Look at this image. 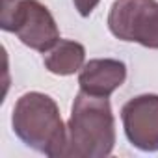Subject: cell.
I'll return each instance as SVG.
<instances>
[{"label":"cell","mask_w":158,"mask_h":158,"mask_svg":"<svg viewBox=\"0 0 158 158\" xmlns=\"http://www.w3.org/2000/svg\"><path fill=\"white\" fill-rule=\"evenodd\" d=\"M115 145V119L108 97L80 91L67 123L61 158H104Z\"/></svg>","instance_id":"6da1fadb"},{"label":"cell","mask_w":158,"mask_h":158,"mask_svg":"<svg viewBox=\"0 0 158 158\" xmlns=\"http://www.w3.org/2000/svg\"><path fill=\"white\" fill-rule=\"evenodd\" d=\"M11 125L24 145L47 156L61 158L67 141V127L52 97L39 91L24 93L15 102Z\"/></svg>","instance_id":"7a4b0ae2"},{"label":"cell","mask_w":158,"mask_h":158,"mask_svg":"<svg viewBox=\"0 0 158 158\" xmlns=\"http://www.w3.org/2000/svg\"><path fill=\"white\" fill-rule=\"evenodd\" d=\"M0 26L37 52H48L60 41L58 24L39 0H2Z\"/></svg>","instance_id":"3957f363"},{"label":"cell","mask_w":158,"mask_h":158,"mask_svg":"<svg viewBox=\"0 0 158 158\" xmlns=\"http://www.w3.org/2000/svg\"><path fill=\"white\" fill-rule=\"evenodd\" d=\"M108 28L121 41L158 48V2L115 0L108 13Z\"/></svg>","instance_id":"277c9868"},{"label":"cell","mask_w":158,"mask_h":158,"mask_svg":"<svg viewBox=\"0 0 158 158\" xmlns=\"http://www.w3.org/2000/svg\"><path fill=\"white\" fill-rule=\"evenodd\" d=\"M128 141L145 152L158 151V95L145 93L130 99L121 110Z\"/></svg>","instance_id":"5b68a950"},{"label":"cell","mask_w":158,"mask_h":158,"mask_svg":"<svg viewBox=\"0 0 158 158\" xmlns=\"http://www.w3.org/2000/svg\"><path fill=\"white\" fill-rule=\"evenodd\" d=\"M127 65L114 58H97L84 63L78 74L80 91L97 97H110L117 88L125 84Z\"/></svg>","instance_id":"8992f818"},{"label":"cell","mask_w":158,"mask_h":158,"mask_svg":"<svg viewBox=\"0 0 158 158\" xmlns=\"http://www.w3.org/2000/svg\"><path fill=\"white\" fill-rule=\"evenodd\" d=\"M86 61V48L84 45L60 39L48 52H45V67L58 76H69L80 71Z\"/></svg>","instance_id":"52a82bcc"},{"label":"cell","mask_w":158,"mask_h":158,"mask_svg":"<svg viewBox=\"0 0 158 158\" xmlns=\"http://www.w3.org/2000/svg\"><path fill=\"white\" fill-rule=\"evenodd\" d=\"M73 2H74L76 11L80 13L82 17H89L91 11L97 8V4L101 2V0H73Z\"/></svg>","instance_id":"ba28073f"}]
</instances>
